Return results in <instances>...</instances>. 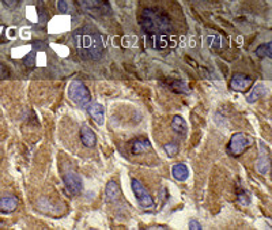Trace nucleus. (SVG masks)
Masks as SVG:
<instances>
[{
    "instance_id": "nucleus-7",
    "label": "nucleus",
    "mask_w": 272,
    "mask_h": 230,
    "mask_svg": "<svg viewBox=\"0 0 272 230\" xmlns=\"http://www.w3.org/2000/svg\"><path fill=\"white\" fill-rule=\"evenodd\" d=\"M64 185L71 195H79L83 191L82 180L78 174L73 173V172H67L64 174Z\"/></svg>"
},
{
    "instance_id": "nucleus-25",
    "label": "nucleus",
    "mask_w": 272,
    "mask_h": 230,
    "mask_svg": "<svg viewBox=\"0 0 272 230\" xmlns=\"http://www.w3.org/2000/svg\"><path fill=\"white\" fill-rule=\"evenodd\" d=\"M57 5H59V11H60V13H67V11H68V7H67V2H65V0H59Z\"/></svg>"
},
{
    "instance_id": "nucleus-19",
    "label": "nucleus",
    "mask_w": 272,
    "mask_h": 230,
    "mask_svg": "<svg viewBox=\"0 0 272 230\" xmlns=\"http://www.w3.org/2000/svg\"><path fill=\"white\" fill-rule=\"evenodd\" d=\"M169 86L172 90H174L178 94H182V93H189V89L186 86L185 82H182V81H172V82H169Z\"/></svg>"
},
{
    "instance_id": "nucleus-1",
    "label": "nucleus",
    "mask_w": 272,
    "mask_h": 230,
    "mask_svg": "<svg viewBox=\"0 0 272 230\" xmlns=\"http://www.w3.org/2000/svg\"><path fill=\"white\" fill-rule=\"evenodd\" d=\"M75 45L85 60H98L105 52V37L91 29H81L75 33Z\"/></svg>"
},
{
    "instance_id": "nucleus-5",
    "label": "nucleus",
    "mask_w": 272,
    "mask_h": 230,
    "mask_svg": "<svg viewBox=\"0 0 272 230\" xmlns=\"http://www.w3.org/2000/svg\"><path fill=\"white\" fill-rule=\"evenodd\" d=\"M76 3L86 13L93 15H108L110 13V5L108 0H76Z\"/></svg>"
},
{
    "instance_id": "nucleus-11",
    "label": "nucleus",
    "mask_w": 272,
    "mask_h": 230,
    "mask_svg": "<svg viewBox=\"0 0 272 230\" xmlns=\"http://www.w3.org/2000/svg\"><path fill=\"white\" fill-rule=\"evenodd\" d=\"M260 158L256 164V169L260 174H267L269 172V168H271V162H269V151L268 148L263 144V147L260 148Z\"/></svg>"
},
{
    "instance_id": "nucleus-6",
    "label": "nucleus",
    "mask_w": 272,
    "mask_h": 230,
    "mask_svg": "<svg viewBox=\"0 0 272 230\" xmlns=\"http://www.w3.org/2000/svg\"><path fill=\"white\" fill-rule=\"evenodd\" d=\"M131 187H132V191H134V195L136 196V199H138L139 204L142 206V207H151L152 204H154V200H152V196L148 194L144 185H143L142 182L134 178L132 181H131Z\"/></svg>"
},
{
    "instance_id": "nucleus-27",
    "label": "nucleus",
    "mask_w": 272,
    "mask_h": 230,
    "mask_svg": "<svg viewBox=\"0 0 272 230\" xmlns=\"http://www.w3.org/2000/svg\"><path fill=\"white\" fill-rule=\"evenodd\" d=\"M3 33H5V26H0V37H3Z\"/></svg>"
},
{
    "instance_id": "nucleus-3",
    "label": "nucleus",
    "mask_w": 272,
    "mask_h": 230,
    "mask_svg": "<svg viewBox=\"0 0 272 230\" xmlns=\"http://www.w3.org/2000/svg\"><path fill=\"white\" fill-rule=\"evenodd\" d=\"M68 97L73 104H76L81 108H86L90 104L91 96L87 86L82 81H73L68 87Z\"/></svg>"
},
{
    "instance_id": "nucleus-14",
    "label": "nucleus",
    "mask_w": 272,
    "mask_h": 230,
    "mask_svg": "<svg viewBox=\"0 0 272 230\" xmlns=\"http://www.w3.org/2000/svg\"><path fill=\"white\" fill-rule=\"evenodd\" d=\"M172 176L178 181H185L188 176H189V169L185 164L182 162H178L176 165H173L172 168Z\"/></svg>"
},
{
    "instance_id": "nucleus-20",
    "label": "nucleus",
    "mask_w": 272,
    "mask_h": 230,
    "mask_svg": "<svg viewBox=\"0 0 272 230\" xmlns=\"http://www.w3.org/2000/svg\"><path fill=\"white\" fill-rule=\"evenodd\" d=\"M164 150L169 157H176L178 154V146L177 143H174V142H170V143L165 144Z\"/></svg>"
},
{
    "instance_id": "nucleus-9",
    "label": "nucleus",
    "mask_w": 272,
    "mask_h": 230,
    "mask_svg": "<svg viewBox=\"0 0 272 230\" xmlns=\"http://www.w3.org/2000/svg\"><path fill=\"white\" fill-rule=\"evenodd\" d=\"M18 204H19V200H18L17 196L14 195H5L0 196V213L10 214L15 211L18 209Z\"/></svg>"
},
{
    "instance_id": "nucleus-22",
    "label": "nucleus",
    "mask_w": 272,
    "mask_h": 230,
    "mask_svg": "<svg viewBox=\"0 0 272 230\" xmlns=\"http://www.w3.org/2000/svg\"><path fill=\"white\" fill-rule=\"evenodd\" d=\"M10 76V71L9 68L6 67L5 64H2L0 63V81H3V79H7Z\"/></svg>"
},
{
    "instance_id": "nucleus-4",
    "label": "nucleus",
    "mask_w": 272,
    "mask_h": 230,
    "mask_svg": "<svg viewBox=\"0 0 272 230\" xmlns=\"http://www.w3.org/2000/svg\"><path fill=\"white\" fill-rule=\"evenodd\" d=\"M252 138L249 135L244 134V132H237L231 136L229 144H227V152L231 157H240L241 154L248 150V147L252 144Z\"/></svg>"
},
{
    "instance_id": "nucleus-16",
    "label": "nucleus",
    "mask_w": 272,
    "mask_h": 230,
    "mask_svg": "<svg viewBox=\"0 0 272 230\" xmlns=\"http://www.w3.org/2000/svg\"><path fill=\"white\" fill-rule=\"evenodd\" d=\"M172 128L174 132H177L178 135H185L186 131H188V126H186V122L181 116L176 114L172 120Z\"/></svg>"
},
{
    "instance_id": "nucleus-2",
    "label": "nucleus",
    "mask_w": 272,
    "mask_h": 230,
    "mask_svg": "<svg viewBox=\"0 0 272 230\" xmlns=\"http://www.w3.org/2000/svg\"><path fill=\"white\" fill-rule=\"evenodd\" d=\"M140 26L151 37H164L172 30L173 23L169 15L161 9H144L140 15Z\"/></svg>"
},
{
    "instance_id": "nucleus-18",
    "label": "nucleus",
    "mask_w": 272,
    "mask_h": 230,
    "mask_svg": "<svg viewBox=\"0 0 272 230\" xmlns=\"http://www.w3.org/2000/svg\"><path fill=\"white\" fill-rule=\"evenodd\" d=\"M256 55L259 57H268V59H271L272 57V44L271 43H265L261 44L259 48L256 49Z\"/></svg>"
},
{
    "instance_id": "nucleus-13",
    "label": "nucleus",
    "mask_w": 272,
    "mask_h": 230,
    "mask_svg": "<svg viewBox=\"0 0 272 230\" xmlns=\"http://www.w3.org/2000/svg\"><path fill=\"white\" fill-rule=\"evenodd\" d=\"M81 142L85 147H94L97 144L95 132L89 126H82L81 128Z\"/></svg>"
},
{
    "instance_id": "nucleus-8",
    "label": "nucleus",
    "mask_w": 272,
    "mask_h": 230,
    "mask_svg": "<svg viewBox=\"0 0 272 230\" xmlns=\"http://www.w3.org/2000/svg\"><path fill=\"white\" fill-rule=\"evenodd\" d=\"M252 85V78L245 74H234L230 81V89L234 91H245Z\"/></svg>"
},
{
    "instance_id": "nucleus-23",
    "label": "nucleus",
    "mask_w": 272,
    "mask_h": 230,
    "mask_svg": "<svg viewBox=\"0 0 272 230\" xmlns=\"http://www.w3.org/2000/svg\"><path fill=\"white\" fill-rule=\"evenodd\" d=\"M238 202L244 204V206H248V203H249V196L246 195L245 192H241V194L238 195Z\"/></svg>"
},
{
    "instance_id": "nucleus-28",
    "label": "nucleus",
    "mask_w": 272,
    "mask_h": 230,
    "mask_svg": "<svg viewBox=\"0 0 272 230\" xmlns=\"http://www.w3.org/2000/svg\"><path fill=\"white\" fill-rule=\"evenodd\" d=\"M2 227H5V222L3 221H0V229H2Z\"/></svg>"
},
{
    "instance_id": "nucleus-12",
    "label": "nucleus",
    "mask_w": 272,
    "mask_h": 230,
    "mask_svg": "<svg viewBox=\"0 0 272 230\" xmlns=\"http://www.w3.org/2000/svg\"><path fill=\"white\" fill-rule=\"evenodd\" d=\"M87 113L98 126H102L105 123V109L101 104H90L87 106Z\"/></svg>"
},
{
    "instance_id": "nucleus-15",
    "label": "nucleus",
    "mask_w": 272,
    "mask_h": 230,
    "mask_svg": "<svg viewBox=\"0 0 272 230\" xmlns=\"http://www.w3.org/2000/svg\"><path fill=\"white\" fill-rule=\"evenodd\" d=\"M105 195H106V199L109 202H114V200L119 199L120 196V187L116 181H109L106 184V188H105Z\"/></svg>"
},
{
    "instance_id": "nucleus-10",
    "label": "nucleus",
    "mask_w": 272,
    "mask_h": 230,
    "mask_svg": "<svg viewBox=\"0 0 272 230\" xmlns=\"http://www.w3.org/2000/svg\"><path fill=\"white\" fill-rule=\"evenodd\" d=\"M151 150V143L147 138H138L131 142V152L135 156L146 154Z\"/></svg>"
},
{
    "instance_id": "nucleus-24",
    "label": "nucleus",
    "mask_w": 272,
    "mask_h": 230,
    "mask_svg": "<svg viewBox=\"0 0 272 230\" xmlns=\"http://www.w3.org/2000/svg\"><path fill=\"white\" fill-rule=\"evenodd\" d=\"M188 226H189L190 230H202V225H200L199 221H196V219H190Z\"/></svg>"
},
{
    "instance_id": "nucleus-21",
    "label": "nucleus",
    "mask_w": 272,
    "mask_h": 230,
    "mask_svg": "<svg viewBox=\"0 0 272 230\" xmlns=\"http://www.w3.org/2000/svg\"><path fill=\"white\" fill-rule=\"evenodd\" d=\"M19 2H21V0H2V3L5 5L6 9L9 10L17 9L18 5H19Z\"/></svg>"
},
{
    "instance_id": "nucleus-26",
    "label": "nucleus",
    "mask_w": 272,
    "mask_h": 230,
    "mask_svg": "<svg viewBox=\"0 0 272 230\" xmlns=\"http://www.w3.org/2000/svg\"><path fill=\"white\" fill-rule=\"evenodd\" d=\"M148 229H168L166 226H152V227H148Z\"/></svg>"
},
{
    "instance_id": "nucleus-17",
    "label": "nucleus",
    "mask_w": 272,
    "mask_h": 230,
    "mask_svg": "<svg viewBox=\"0 0 272 230\" xmlns=\"http://www.w3.org/2000/svg\"><path fill=\"white\" fill-rule=\"evenodd\" d=\"M265 93H267V89L263 86V85H259V86H256L253 90L251 91V94L246 97V101L249 102V104H255L256 101H259L261 97L265 96Z\"/></svg>"
}]
</instances>
